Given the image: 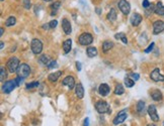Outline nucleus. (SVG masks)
Returning <instances> with one entry per match:
<instances>
[{
	"instance_id": "obj_21",
	"label": "nucleus",
	"mask_w": 164,
	"mask_h": 126,
	"mask_svg": "<svg viewBox=\"0 0 164 126\" xmlns=\"http://www.w3.org/2000/svg\"><path fill=\"white\" fill-rule=\"evenodd\" d=\"M155 13L158 14V15L164 16V5L162 4V2H158L156 4V8H155Z\"/></svg>"
},
{
	"instance_id": "obj_3",
	"label": "nucleus",
	"mask_w": 164,
	"mask_h": 126,
	"mask_svg": "<svg viewBox=\"0 0 164 126\" xmlns=\"http://www.w3.org/2000/svg\"><path fill=\"white\" fill-rule=\"evenodd\" d=\"M30 48L35 55H40L43 50V42L40 39H34L32 40V44H30Z\"/></svg>"
},
{
	"instance_id": "obj_14",
	"label": "nucleus",
	"mask_w": 164,
	"mask_h": 126,
	"mask_svg": "<svg viewBox=\"0 0 164 126\" xmlns=\"http://www.w3.org/2000/svg\"><path fill=\"white\" fill-rule=\"evenodd\" d=\"M62 28L66 35H70V33H71V31H72L71 23H70V21L68 20L67 18L62 19Z\"/></svg>"
},
{
	"instance_id": "obj_40",
	"label": "nucleus",
	"mask_w": 164,
	"mask_h": 126,
	"mask_svg": "<svg viewBox=\"0 0 164 126\" xmlns=\"http://www.w3.org/2000/svg\"><path fill=\"white\" fill-rule=\"evenodd\" d=\"M150 4H151V3L149 2V0H143V3H142V5H143V7H144V9H145V8H148V7L150 6Z\"/></svg>"
},
{
	"instance_id": "obj_20",
	"label": "nucleus",
	"mask_w": 164,
	"mask_h": 126,
	"mask_svg": "<svg viewBox=\"0 0 164 126\" xmlns=\"http://www.w3.org/2000/svg\"><path fill=\"white\" fill-rule=\"evenodd\" d=\"M113 41H111V40H105L102 44V50H103V53H107L111 48H113Z\"/></svg>"
},
{
	"instance_id": "obj_27",
	"label": "nucleus",
	"mask_w": 164,
	"mask_h": 126,
	"mask_svg": "<svg viewBox=\"0 0 164 126\" xmlns=\"http://www.w3.org/2000/svg\"><path fill=\"white\" fill-rule=\"evenodd\" d=\"M15 22H16L15 17H14V16H9V17L6 19V21H5V25H6L7 27H10V26L15 24Z\"/></svg>"
},
{
	"instance_id": "obj_33",
	"label": "nucleus",
	"mask_w": 164,
	"mask_h": 126,
	"mask_svg": "<svg viewBox=\"0 0 164 126\" xmlns=\"http://www.w3.org/2000/svg\"><path fill=\"white\" fill-rule=\"evenodd\" d=\"M39 82H32V83H30V84H28L26 85V89L30 90V89H34V88H37L39 87Z\"/></svg>"
},
{
	"instance_id": "obj_5",
	"label": "nucleus",
	"mask_w": 164,
	"mask_h": 126,
	"mask_svg": "<svg viewBox=\"0 0 164 126\" xmlns=\"http://www.w3.org/2000/svg\"><path fill=\"white\" fill-rule=\"evenodd\" d=\"M78 41H79V44H80L81 46H89V44H92L93 37L90 35V33L85 32V33H82V35L79 37Z\"/></svg>"
},
{
	"instance_id": "obj_48",
	"label": "nucleus",
	"mask_w": 164,
	"mask_h": 126,
	"mask_svg": "<svg viewBox=\"0 0 164 126\" xmlns=\"http://www.w3.org/2000/svg\"><path fill=\"white\" fill-rule=\"evenodd\" d=\"M44 1H46V2H50V1H52V0H44Z\"/></svg>"
},
{
	"instance_id": "obj_24",
	"label": "nucleus",
	"mask_w": 164,
	"mask_h": 126,
	"mask_svg": "<svg viewBox=\"0 0 164 126\" xmlns=\"http://www.w3.org/2000/svg\"><path fill=\"white\" fill-rule=\"evenodd\" d=\"M117 16H118V14H117L116 9H115V8H111V11L107 14V19H109V21H115L117 19Z\"/></svg>"
},
{
	"instance_id": "obj_2",
	"label": "nucleus",
	"mask_w": 164,
	"mask_h": 126,
	"mask_svg": "<svg viewBox=\"0 0 164 126\" xmlns=\"http://www.w3.org/2000/svg\"><path fill=\"white\" fill-rule=\"evenodd\" d=\"M19 65H20V63H19L18 57H11L6 63L7 69H8L9 73H12V74L17 72V69H18Z\"/></svg>"
},
{
	"instance_id": "obj_47",
	"label": "nucleus",
	"mask_w": 164,
	"mask_h": 126,
	"mask_svg": "<svg viewBox=\"0 0 164 126\" xmlns=\"http://www.w3.org/2000/svg\"><path fill=\"white\" fill-rule=\"evenodd\" d=\"M147 126H156V125H155V124H153V123H151V124H148Z\"/></svg>"
},
{
	"instance_id": "obj_12",
	"label": "nucleus",
	"mask_w": 164,
	"mask_h": 126,
	"mask_svg": "<svg viewBox=\"0 0 164 126\" xmlns=\"http://www.w3.org/2000/svg\"><path fill=\"white\" fill-rule=\"evenodd\" d=\"M64 86H67L69 88V90H72L75 88V79L72 77V76H67L66 78L63 80L62 83Z\"/></svg>"
},
{
	"instance_id": "obj_42",
	"label": "nucleus",
	"mask_w": 164,
	"mask_h": 126,
	"mask_svg": "<svg viewBox=\"0 0 164 126\" xmlns=\"http://www.w3.org/2000/svg\"><path fill=\"white\" fill-rule=\"evenodd\" d=\"M76 68L79 72L81 71V63L80 62H76Z\"/></svg>"
},
{
	"instance_id": "obj_16",
	"label": "nucleus",
	"mask_w": 164,
	"mask_h": 126,
	"mask_svg": "<svg viewBox=\"0 0 164 126\" xmlns=\"http://www.w3.org/2000/svg\"><path fill=\"white\" fill-rule=\"evenodd\" d=\"M109 87L107 84H101L98 88V93H99L101 96H107L109 94Z\"/></svg>"
},
{
	"instance_id": "obj_29",
	"label": "nucleus",
	"mask_w": 164,
	"mask_h": 126,
	"mask_svg": "<svg viewBox=\"0 0 164 126\" xmlns=\"http://www.w3.org/2000/svg\"><path fill=\"white\" fill-rule=\"evenodd\" d=\"M125 93V89L123 87V85L119 84V85L116 86V89H115V94L116 95H123Z\"/></svg>"
},
{
	"instance_id": "obj_9",
	"label": "nucleus",
	"mask_w": 164,
	"mask_h": 126,
	"mask_svg": "<svg viewBox=\"0 0 164 126\" xmlns=\"http://www.w3.org/2000/svg\"><path fill=\"white\" fill-rule=\"evenodd\" d=\"M147 112H148L149 116H150V118H151L152 121H155V122L159 121V115H158L155 105H150V106H149Z\"/></svg>"
},
{
	"instance_id": "obj_46",
	"label": "nucleus",
	"mask_w": 164,
	"mask_h": 126,
	"mask_svg": "<svg viewBox=\"0 0 164 126\" xmlns=\"http://www.w3.org/2000/svg\"><path fill=\"white\" fill-rule=\"evenodd\" d=\"M3 48H4V44H3V42H1V50H2Z\"/></svg>"
},
{
	"instance_id": "obj_32",
	"label": "nucleus",
	"mask_w": 164,
	"mask_h": 126,
	"mask_svg": "<svg viewBox=\"0 0 164 126\" xmlns=\"http://www.w3.org/2000/svg\"><path fill=\"white\" fill-rule=\"evenodd\" d=\"M125 85L127 86L128 88H132L133 86L135 85V81L132 80V79H130V78H126L125 79Z\"/></svg>"
},
{
	"instance_id": "obj_15",
	"label": "nucleus",
	"mask_w": 164,
	"mask_h": 126,
	"mask_svg": "<svg viewBox=\"0 0 164 126\" xmlns=\"http://www.w3.org/2000/svg\"><path fill=\"white\" fill-rule=\"evenodd\" d=\"M75 94H76V96L78 97L79 99H82L84 97V89L81 83H78V84L75 86Z\"/></svg>"
},
{
	"instance_id": "obj_6",
	"label": "nucleus",
	"mask_w": 164,
	"mask_h": 126,
	"mask_svg": "<svg viewBox=\"0 0 164 126\" xmlns=\"http://www.w3.org/2000/svg\"><path fill=\"white\" fill-rule=\"evenodd\" d=\"M17 74L18 76L22 77V78H28V76L30 74V68L28 64H20L18 67V69H17Z\"/></svg>"
},
{
	"instance_id": "obj_8",
	"label": "nucleus",
	"mask_w": 164,
	"mask_h": 126,
	"mask_svg": "<svg viewBox=\"0 0 164 126\" xmlns=\"http://www.w3.org/2000/svg\"><path fill=\"white\" fill-rule=\"evenodd\" d=\"M150 78L154 82H164V76L161 75L160 73V70L158 68L154 69L150 74Z\"/></svg>"
},
{
	"instance_id": "obj_28",
	"label": "nucleus",
	"mask_w": 164,
	"mask_h": 126,
	"mask_svg": "<svg viewBox=\"0 0 164 126\" xmlns=\"http://www.w3.org/2000/svg\"><path fill=\"white\" fill-rule=\"evenodd\" d=\"M0 80H1V82H4L5 80H6L7 78V71L5 70L4 67H1L0 68Z\"/></svg>"
},
{
	"instance_id": "obj_4",
	"label": "nucleus",
	"mask_w": 164,
	"mask_h": 126,
	"mask_svg": "<svg viewBox=\"0 0 164 126\" xmlns=\"http://www.w3.org/2000/svg\"><path fill=\"white\" fill-rule=\"evenodd\" d=\"M16 87H17V83H16L15 79H14V80L6 81L2 86V91L5 94H9L10 92L13 91Z\"/></svg>"
},
{
	"instance_id": "obj_38",
	"label": "nucleus",
	"mask_w": 164,
	"mask_h": 126,
	"mask_svg": "<svg viewBox=\"0 0 164 126\" xmlns=\"http://www.w3.org/2000/svg\"><path fill=\"white\" fill-rule=\"evenodd\" d=\"M58 24V21L57 20H52L49 22V25H50V28H55Z\"/></svg>"
},
{
	"instance_id": "obj_7",
	"label": "nucleus",
	"mask_w": 164,
	"mask_h": 126,
	"mask_svg": "<svg viewBox=\"0 0 164 126\" xmlns=\"http://www.w3.org/2000/svg\"><path fill=\"white\" fill-rule=\"evenodd\" d=\"M118 6H119V9L122 11V13L124 15H128L131 11V5L130 3L128 2L127 0H120L118 3Z\"/></svg>"
},
{
	"instance_id": "obj_19",
	"label": "nucleus",
	"mask_w": 164,
	"mask_h": 126,
	"mask_svg": "<svg viewBox=\"0 0 164 126\" xmlns=\"http://www.w3.org/2000/svg\"><path fill=\"white\" fill-rule=\"evenodd\" d=\"M71 46H72V40L70 39H66V40L63 42V50H64V53L65 54L70 53V50H71Z\"/></svg>"
},
{
	"instance_id": "obj_39",
	"label": "nucleus",
	"mask_w": 164,
	"mask_h": 126,
	"mask_svg": "<svg viewBox=\"0 0 164 126\" xmlns=\"http://www.w3.org/2000/svg\"><path fill=\"white\" fill-rule=\"evenodd\" d=\"M130 77H131V78L133 79V80L134 81H138L139 80V78H140V76H139V74H137V73H133V74H131V75H130Z\"/></svg>"
},
{
	"instance_id": "obj_37",
	"label": "nucleus",
	"mask_w": 164,
	"mask_h": 126,
	"mask_svg": "<svg viewBox=\"0 0 164 126\" xmlns=\"http://www.w3.org/2000/svg\"><path fill=\"white\" fill-rule=\"evenodd\" d=\"M23 79H24V78H22V77H20V76H17V77H16L15 81H16V83H17V86H20L21 84H22Z\"/></svg>"
},
{
	"instance_id": "obj_11",
	"label": "nucleus",
	"mask_w": 164,
	"mask_h": 126,
	"mask_svg": "<svg viewBox=\"0 0 164 126\" xmlns=\"http://www.w3.org/2000/svg\"><path fill=\"white\" fill-rule=\"evenodd\" d=\"M164 30V21L156 20L153 23V33L154 35H159Z\"/></svg>"
},
{
	"instance_id": "obj_22",
	"label": "nucleus",
	"mask_w": 164,
	"mask_h": 126,
	"mask_svg": "<svg viewBox=\"0 0 164 126\" xmlns=\"http://www.w3.org/2000/svg\"><path fill=\"white\" fill-rule=\"evenodd\" d=\"M86 54H87V55L89 57H94L97 55L98 52H97L96 48H94V46H90V48H88L87 50H86Z\"/></svg>"
},
{
	"instance_id": "obj_34",
	"label": "nucleus",
	"mask_w": 164,
	"mask_h": 126,
	"mask_svg": "<svg viewBox=\"0 0 164 126\" xmlns=\"http://www.w3.org/2000/svg\"><path fill=\"white\" fill-rule=\"evenodd\" d=\"M49 69H53V68H57L58 67V63L56 62V61H51V62L49 63V65L47 66Z\"/></svg>"
},
{
	"instance_id": "obj_44",
	"label": "nucleus",
	"mask_w": 164,
	"mask_h": 126,
	"mask_svg": "<svg viewBox=\"0 0 164 126\" xmlns=\"http://www.w3.org/2000/svg\"><path fill=\"white\" fill-rule=\"evenodd\" d=\"M3 32H4V28L1 27V29H0V35H3Z\"/></svg>"
},
{
	"instance_id": "obj_43",
	"label": "nucleus",
	"mask_w": 164,
	"mask_h": 126,
	"mask_svg": "<svg viewBox=\"0 0 164 126\" xmlns=\"http://www.w3.org/2000/svg\"><path fill=\"white\" fill-rule=\"evenodd\" d=\"M43 28H44V29H48V28H50V25H49V23H46V24L43 25Z\"/></svg>"
},
{
	"instance_id": "obj_13",
	"label": "nucleus",
	"mask_w": 164,
	"mask_h": 126,
	"mask_svg": "<svg viewBox=\"0 0 164 126\" xmlns=\"http://www.w3.org/2000/svg\"><path fill=\"white\" fill-rule=\"evenodd\" d=\"M142 19H143V17H142L141 14L133 13L132 16H131V18H130V21H131V23H132L133 26H138V25L141 23Z\"/></svg>"
},
{
	"instance_id": "obj_26",
	"label": "nucleus",
	"mask_w": 164,
	"mask_h": 126,
	"mask_svg": "<svg viewBox=\"0 0 164 126\" xmlns=\"http://www.w3.org/2000/svg\"><path fill=\"white\" fill-rule=\"evenodd\" d=\"M39 62L41 63V64H42V65H45V66H48L49 63L51 62V60H50V57H49L48 55H43L42 57H40Z\"/></svg>"
},
{
	"instance_id": "obj_17",
	"label": "nucleus",
	"mask_w": 164,
	"mask_h": 126,
	"mask_svg": "<svg viewBox=\"0 0 164 126\" xmlns=\"http://www.w3.org/2000/svg\"><path fill=\"white\" fill-rule=\"evenodd\" d=\"M162 93L159 90H153L151 92V98L154 101H161L162 100Z\"/></svg>"
},
{
	"instance_id": "obj_49",
	"label": "nucleus",
	"mask_w": 164,
	"mask_h": 126,
	"mask_svg": "<svg viewBox=\"0 0 164 126\" xmlns=\"http://www.w3.org/2000/svg\"><path fill=\"white\" fill-rule=\"evenodd\" d=\"M1 1H4V0H1Z\"/></svg>"
},
{
	"instance_id": "obj_1",
	"label": "nucleus",
	"mask_w": 164,
	"mask_h": 126,
	"mask_svg": "<svg viewBox=\"0 0 164 126\" xmlns=\"http://www.w3.org/2000/svg\"><path fill=\"white\" fill-rule=\"evenodd\" d=\"M95 110L99 114H105V113L106 114H111V109L109 107V105L103 100L97 101L96 103H95Z\"/></svg>"
},
{
	"instance_id": "obj_23",
	"label": "nucleus",
	"mask_w": 164,
	"mask_h": 126,
	"mask_svg": "<svg viewBox=\"0 0 164 126\" xmlns=\"http://www.w3.org/2000/svg\"><path fill=\"white\" fill-rule=\"evenodd\" d=\"M137 111L140 115H143L144 112H145V102L142 100H140L137 103Z\"/></svg>"
},
{
	"instance_id": "obj_30",
	"label": "nucleus",
	"mask_w": 164,
	"mask_h": 126,
	"mask_svg": "<svg viewBox=\"0 0 164 126\" xmlns=\"http://www.w3.org/2000/svg\"><path fill=\"white\" fill-rule=\"evenodd\" d=\"M61 6V2H59V1H57V2H54L53 4L51 5V8H52V15L53 14H55L56 12H57V10L60 8Z\"/></svg>"
},
{
	"instance_id": "obj_35",
	"label": "nucleus",
	"mask_w": 164,
	"mask_h": 126,
	"mask_svg": "<svg viewBox=\"0 0 164 126\" xmlns=\"http://www.w3.org/2000/svg\"><path fill=\"white\" fill-rule=\"evenodd\" d=\"M154 46H155V44H154V42H151V44H150V46H149L148 48H146V50H144V52H145L146 54H149V53H150V52H152V50H153V48H154Z\"/></svg>"
},
{
	"instance_id": "obj_31",
	"label": "nucleus",
	"mask_w": 164,
	"mask_h": 126,
	"mask_svg": "<svg viewBox=\"0 0 164 126\" xmlns=\"http://www.w3.org/2000/svg\"><path fill=\"white\" fill-rule=\"evenodd\" d=\"M155 8H156V6H154L153 4H150V6L148 8H145V14L147 16H150L153 12H155Z\"/></svg>"
},
{
	"instance_id": "obj_36",
	"label": "nucleus",
	"mask_w": 164,
	"mask_h": 126,
	"mask_svg": "<svg viewBox=\"0 0 164 126\" xmlns=\"http://www.w3.org/2000/svg\"><path fill=\"white\" fill-rule=\"evenodd\" d=\"M23 6H24V8H26V9H30V6H32L30 0H23Z\"/></svg>"
},
{
	"instance_id": "obj_45",
	"label": "nucleus",
	"mask_w": 164,
	"mask_h": 126,
	"mask_svg": "<svg viewBox=\"0 0 164 126\" xmlns=\"http://www.w3.org/2000/svg\"><path fill=\"white\" fill-rule=\"evenodd\" d=\"M100 12H101V11H100L99 8H96V13H97V14H100Z\"/></svg>"
},
{
	"instance_id": "obj_10",
	"label": "nucleus",
	"mask_w": 164,
	"mask_h": 126,
	"mask_svg": "<svg viewBox=\"0 0 164 126\" xmlns=\"http://www.w3.org/2000/svg\"><path fill=\"white\" fill-rule=\"evenodd\" d=\"M127 109H125V110L121 111L120 113H119L118 115H117V117L113 119V123L115 124V125H119V124L123 123V122L125 121L126 119H127Z\"/></svg>"
},
{
	"instance_id": "obj_25",
	"label": "nucleus",
	"mask_w": 164,
	"mask_h": 126,
	"mask_svg": "<svg viewBox=\"0 0 164 126\" xmlns=\"http://www.w3.org/2000/svg\"><path fill=\"white\" fill-rule=\"evenodd\" d=\"M115 37H116L117 39H121L124 44H128V39L127 37H126L125 32H119V33H117V35H115Z\"/></svg>"
},
{
	"instance_id": "obj_41",
	"label": "nucleus",
	"mask_w": 164,
	"mask_h": 126,
	"mask_svg": "<svg viewBox=\"0 0 164 126\" xmlns=\"http://www.w3.org/2000/svg\"><path fill=\"white\" fill-rule=\"evenodd\" d=\"M83 126H89V118H85L84 123H83Z\"/></svg>"
},
{
	"instance_id": "obj_18",
	"label": "nucleus",
	"mask_w": 164,
	"mask_h": 126,
	"mask_svg": "<svg viewBox=\"0 0 164 126\" xmlns=\"http://www.w3.org/2000/svg\"><path fill=\"white\" fill-rule=\"evenodd\" d=\"M62 75V72L58 71V72H55V73H52L48 76V80L50 82H57L58 79L60 78V76Z\"/></svg>"
}]
</instances>
